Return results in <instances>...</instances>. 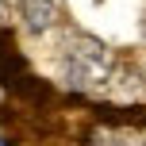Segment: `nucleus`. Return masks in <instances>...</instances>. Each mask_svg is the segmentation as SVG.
Segmentation results:
<instances>
[{"label":"nucleus","instance_id":"obj_1","mask_svg":"<svg viewBox=\"0 0 146 146\" xmlns=\"http://www.w3.org/2000/svg\"><path fill=\"white\" fill-rule=\"evenodd\" d=\"M115 73V54L108 42H100L96 35H77L66 38V50H62V77L73 92H88V88H100L111 81Z\"/></svg>","mask_w":146,"mask_h":146},{"label":"nucleus","instance_id":"obj_2","mask_svg":"<svg viewBox=\"0 0 146 146\" xmlns=\"http://www.w3.org/2000/svg\"><path fill=\"white\" fill-rule=\"evenodd\" d=\"M19 15H23V27L31 35H46V31L58 27L62 12L54 0H19Z\"/></svg>","mask_w":146,"mask_h":146}]
</instances>
